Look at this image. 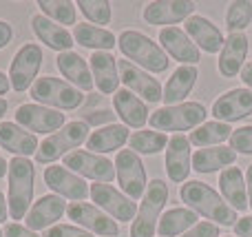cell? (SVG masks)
<instances>
[{"instance_id": "1", "label": "cell", "mask_w": 252, "mask_h": 237, "mask_svg": "<svg viewBox=\"0 0 252 237\" xmlns=\"http://www.w3.org/2000/svg\"><path fill=\"white\" fill-rule=\"evenodd\" d=\"M179 198L190 211H195L197 215H204L206 220H213L215 224L235 226L239 222V215H237L235 208L228 206L226 200L217 191L199 180H188L186 184H182Z\"/></svg>"}, {"instance_id": "2", "label": "cell", "mask_w": 252, "mask_h": 237, "mask_svg": "<svg viewBox=\"0 0 252 237\" xmlns=\"http://www.w3.org/2000/svg\"><path fill=\"white\" fill-rule=\"evenodd\" d=\"M118 47L124 53V58L128 62H133L135 67L144 69L146 73H164L168 71V56L157 42H153L148 35H144L142 31L126 29L120 34Z\"/></svg>"}, {"instance_id": "3", "label": "cell", "mask_w": 252, "mask_h": 237, "mask_svg": "<svg viewBox=\"0 0 252 237\" xmlns=\"http://www.w3.org/2000/svg\"><path fill=\"white\" fill-rule=\"evenodd\" d=\"M9 215L13 222L25 220L29 213V204L33 200L35 169L29 158H11L9 162Z\"/></svg>"}, {"instance_id": "4", "label": "cell", "mask_w": 252, "mask_h": 237, "mask_svg": "<svg viewBox=\"0 0 252 237\" xmlns=\"http://www.w3.org/2000/svg\"><path fill=\"white\" fill-rule=\"evenodd\" d=\"M29 96L35 100V104L49 106L56 111H75L84 104V96L80 89H75L73 84L60 78H53V75H44V78L35 80L33 87L29 89Z\"/></svg>"}, {"instance_id": "5", "label": "cell", "mask_w": 252, "mask_h": 237, "mask_svg": "<svg viewBox=\"0 0 252 237\" xmlns=\"http://www.w3.org/2000/svg\"><path fill=\"white\" fill-rule=\"evenodd\" d=\"M166 202H168V184H166L164 180H159V177L148 182V189H146V193H144L142 204H139V208H137V215L130 222V237H153L155 235Z\"/></svg>"}, {"instance_id": "6", "label": "cell", "mask_w": 252, "mask_h": 237, "mask_svg": "<svg viewBox=\"0 0 252 237\" xmlns=\"http://www.w3.org/2000/svg\"><path fill=\"white\" fill-rule=\"evenodd\" d=\"M91 129L84 120H73L66 122L60 131H56L53 135H47V140L38 146L35 151V162L38 164H51L56 160L64 158L71 153V149H78L82 142L89 140Z\"/></svg>"}, {"instance_id": "7", "label": "cell", "mask_w": 252, "mask_h": 237, "mask_svg": "<svg viewBox=\"0 0 252 237\" xmlns=\"http://www.w3.org/2000/svg\"><path fill=\"white\" fill-rule=\"evenodd\" d=\"M206 106L201 102H182L175 106H161V109L153 111L148 118L151 127L159 133L166 131H188V129H197L206 122Z\"/></svg>"}, {"instance_id": "8", "label": "cell", "mask_w": 252, "mask_h": 237, "mask_svg": "<svg viewBox=\"0 0 252 237\" xmlns=\"http://www.w3.org/2000/svg\"><path fill=\"white\" fill-rule=\"evenodd\" d=\"M115 175H118L120 189L124 191L126 198L130 200H139L144 198L148 189L146 182V169L144 162L139 160V155L130 149L118 151V158H115Z\"/></svg>"}, {"instance_id": "9", "label": "cell", "mask_w": 252, "mask_h": 237, "mask_svg": "<svg viewBox=\"0 0 252 237\" xmlns=\"http://www.w3.org/2000/svg\"><path fill=\"white\" fill-rule=\"evenodd\" d=\"M40 67H42V47L35 42L22 44L9 67V82H11L13 91L22 93L33 87Z\"/></svg>"}, {"instance_id": "10", "label": "cell", "mask_w": 252, "mask_h": 237, "mask_svg": "<svg viewBox=\"0 0 252 237\" xmlns=\"http://www.w3.org/2000/svg\"><path fill=\"white\" fill-rule=\"evenodd\" d=\"M16 118V124L22 127L25 131H33L35 133H44V135H53L56 131H60L66 124V115L62 111L49 109V106L35 104V102H27V104H20L13 113Z\"/></svg>"}, {"instance_id": "11", "label": "cell", "mask_w": 252, "mask_h": 237, "mask_svg": "<svg viewBox=\"0 0 252 237\" xmlns=\"http://www.w3.org/2000/svg\"><path fill=\"white\" fill-rule=\"evenodd\" d=\"M69 171H73L80 177H89L93 182L100 184H109L115 177V162H111L109 158H102L91 151H71L69 155H64V164Z\"/></svg>"}, {"instance_id": "12", "label": "cell", "mask_w": 252, "mask_h": 237, "mask_svg": "<svg viewBox=\"0 0 252 237\" xmlns=\"http://www.w3.org/2000/svg\"><path fill=\"white\" fill-rule=\"evenodd\" d=\"M118 69H120V80L124 82V87L128 89L130 93H135L139 100L148 102V104L161 102L164 91H161V84L157 78H153L151 73H146L144 69L135 67L133 62H128V60H120Z\"/></svg>"}, {"instance_id": "13", "label": "cell", "mask_w": 252, "mask_h": 237, "mask_svg": "<svg viewBox=\"0 0 252 237\" xmlns=\"http://www.w3.org/2000/svg\"><path fill=\"white\" fill-rule=\"evenodd\" d=\"M66 215H69V220H73L80 229H87L91 235L93 233L100 237H118L120 235L118 222L111 220L109 215H104L95 204L71 202L69 206H66Z\"/></svg>"}, {"instance_id": "14", "label": "cell", "mask_w": 252, "mask_h": 237, "mask_svg": "<svg viewBox=\"0 0 252 237\" xmlns=\"http://www.w3.org/2000/svg\"><path fill=\"white\" fill-rule=\"evenodd\" d=\"M44 184L60 198L73 200V202H84L91 195L87 182L62 164H51V167L44 169Z\"/></svg>"}, {"instance_id": "15", "label": "cell", "mask_w": 252, "mask_h": 237, "mask_svg": "<svg viewBox=\"0 0 252 237\" xmlns=\"http://www.w3.org/2000/svg\"><path fill=\"white\" fill-rule=\"evenodd\" d=\"M210 113L215 115L217 122H239V120L252 115V91L248 87L244 89H230L223 96H219L213 102V109Z\"/></svg>"}, {"instance_id": "16", "label": "cell", "mask_w": 252, "mask_h": 237, "mask_svg": "<svg viewBox=\"0 0 252 237\" xmlns=\"http://www.w3.org/2000/svg\"><path fill=\"white\" fill-rule=\"evenodd\" d=\"M91 200L95 202L97 208H104L111 217H115L118 222H133L137 215L135 202L130 198H126L124 193H120L115 186L111 184H95L91 186Z\"/></svg>"}, {"instance_id": "17", "label": "cell", "mask_w": 252, "mask_h": 237, "mask_svg": "<svg viewBox=\"0 0 252 237\" xmlns=\"http://www.w3.org/2000/svg\"><path fill=\"white\" fill-rule=\"evenodd\" d=\"M164 167L170 182H175V184H182V182L188 180L192 169V155H190V140L184 133H175L168 140Z\"/></svg>"}, {"instance_id": "18", "label": "cell", "mask_w": 252, "mask_h": 237, "mask_svg": "<svg viewBox=\"0 0 252 237\" xmlns=\"http://www.w3.org/2000/svg\"><path fill=\"white\" fill-rule=\"evenodd\" d=\"M159 42L161 49L166 51V56H170L173 60L182 62V65L195 67L201 60V51L197 49V44L179 27H164L159 31Z\"/></svg>"}, {"instance_id": "19", "label": "cell", "mask_w": 252, "mask_h": 237, "mask_svg": "<svg viewBox=\"0 0 252 237\" xmlns=\"http://www.w3.org/2000/svg\"><path fill=\"white\" fill-rule=\"evenodd\" d=\"M190 16H195V2H186V0H157V2H148L144 7L142 18L148 25H177V22H186Z\"/></svg>"}, {"instance_id": "20", "label": "cell", "mask_w": 252, "mask_h": 237, "mask_svg": "<svg viewBox=\"0 0 252 237\" xmlns=\"http://www.w3.org/2000/svg\"><path fill=\"white\" fill-rule=\"evenodd\" d=\"M186 34L192 42L197 44V49L206 53H221L223 49V34L213 20H208L206 16H190L186 20Z\"/></svg>"}, {"instance_id": "21", "label": "cell", "mask_w": 252, "mask_h": 237, "mask_svg": "<svg viewBox=\"0 0 252 237\" xmlns=\"http://www.w3.org/2000/svg\"><path fill=\"white\" fill-rule=\"evenodd\" d=\"M66 204L64 198L60 195H42L38 202H33V206L27 213V229L31 231H47L51 226H56V222L64 215Z\"/></svg>"}, {"instance_id": "22", "label": "cell", "mask_w": 252, "mask_h": 237, "mask_svg": "<svg viewBox=\"0 0 252 237\" xmlns=\"http://www.w3.org/2000/svg\"><path fill=\"white\" fill-rule=\"evenodd\" d=\"M248 35L246 34H230L223 42V49L219 53V73L223 78H237L241 69L246 67V56H248Z\"/></svg>"}, {"instance_id": "23", "label": "cell", "mask_w": 252, "mask_h": 237, "mask_svg": "<svg viewBox=\"0 0 252 237\" xmlns=\"http://www.w3.org/2000/svg\"><path fill=\"white\" fill-rule=\"evenodd\" d=\"M89 67H91L93 82L100 89V93H104V96L118 93L122 80H120L118 60L109 51H93V56L89 58Z\"/></svg>"}, {"instance_id": "24", "label": "cell", "mask_w": 252, "mask_h": 237, "mask_svg": "<svg viewBox=\"0 0 252 237\" xmlns=\"http://www.w3.org/2000/svg\"><path fill=\"white\" fill-rule=\"evenodd\" d=\"M31 29H33L35 38H38L40 42H44L49 49H53V51H58V53L71 51V47L75 44L73 34H69L64 27L56 25V22L49 20L42 13H35V16L31 18Z\"/></svg>"}, {"instance_id": "25", "label": "cell", "mask_w": 252, "mask_h": 237, "mask_svg": "<svg viewBox=\"0 0 252 237\" xmlns=\"http://www.w3.org/2000/svg\"><path fill=\"white\" fill-rule=\"evenodd\" d=\"M56 65H58V69H60V73L64 75V78L69 80V84H73L75 89H80V91H91V89L95 87L91 67H89V62L84 60L80 53H75V51L58 53Z\"/></svg>"}, {"instance_id": "26", "label": "cell", "mask_w": 252, "mask_h": 237, "mask_svg": "<svg viewBox=\"0 0 252 237\" xmlns=\"http://www.w3.org/2000/svg\"><path fill=\"white\" fill-rule=\"evenodd\" d=\"M0 146L16 158H29L38 151V137L16 122H0Z\"/></svg>"}, {"instance_id": "27", "label": "cell", "mask_w": 252, "mask_h": 237, "mask_svg": "<svg viewBox=\"0 0 252 237\" xmlns=\"http://www.w3.org/2000/svg\"><path fill=\"white\" fill-rule=\"evenodd\" d=\"M219 189H221L223 200L228 202V206L235 211H248V186H246V175L241 173V169L228 167L219 175Z\"/></svg>"}, {"instance_id": "28", "label": "cell", "mask_w": 252, "mask_h": 237, "mask_svg": "<svg viewBox=\"0 0 252 237\" xmlns=\"http://www.w3.org/2000/svg\"><path fill=\"white\" fill-rule=\"evenodd\" d=\"M113 109L122 118L124 127L142 129L148 122V118H151V111H148L146 102L139 100L128 89H118V93L113 96Z\"/></svg>"}, {"instance_id": "29", "label": "cell", "mask_w": 252, "mask_h": 237, "mask_svg": "<svg viewBox=\"0 0 252 237\" xmlns=\"http://www.w3.org/2000/svg\"><path fill=\"white\" fill-rule=\"evenodd\" d=\"M199 78V71L197 67H188V65H182L170 73L168 82L164 87V98L161 100L166 102V106H175V104H182L190 91L195 89V82Z\"/></svg>"}, {"instance_id": "30", "label": "cell", "mask_w": 252, "mask_h": 237, "mask_svg": "<svg viewBox=\"0 0 252 237\" xmlns=\"http://www.w3.org/2000/svg\"><path fill=\"white\" fill-rule=\"evenodd\" d=\"M130 133L128 127L124 124H109V127H100L89 135L87 140V149L91 153H113V151L122 149V146L128 142Z\"/></svg>"}, {"instance_id": "31", "label": "cell", "mask_w": 252, "mask_h": 237, "mask_svg": "<svg viewBox=\"0 0 252 237\" xmlns=\"http://www.w3.org/2000/svg\"><path fill=\"white\" fill-rule=\"evenodd\" d=\"M237 160V151L230 146H210V149H199L192 153V169L201 175L215 173L223 167H232Z\"/></svg>"}, {"instance_id": "32", "label": "cell", "mask_w": 252, "mask_h": 237, "mask_svg": "<svg viewBox=\"0 0 252 237\" xmlns=\"http://www.w3.org/2000/svg\"><path fill=\"white\" fill-rule=\"evenodd\" d=\"M73 40L80 47L93 49V51H111L118 44L113 31L104 29V27H95L89 22H80L73 27Z\"/></svg>"}, {"instance_id": "33", "label": "cell", "mask_w": 252, "mask_h": 237, "mask_svg": "<svg viewBox=\"0 0 252 237\" xmlns=\"http://www.w3.org/2000/svg\"><path fill=\"white\" fill-rule=\"evenodd\" d=\"M197 224V213L190 211L188 206H175L161 215L159 224H157V233L159 237H177L184 235Z\"/></svg>"}, {"instance_id": "34", "label": "cell", "mask_w": 252, "mask_h": 237, "mask_svg": "<svg viewBox=\"0 0 252 237\" xmlns=\"http://www.w3.org/2000/svg\"><path fill=\"white\" fill-rule=\"evenodd\" d=\"M232 131L235 129H230V124L213 120V122H204L201 127H197L188 140H190V144L199 146V149H210V146H221V142L230 140Z\"/></svg>"}, {"instance_id": "35", "label": "cell", "mask_w": 252, "mask_h": 237, "mask_svg": "<svg viewBox=\"0 0 252 237\" xmlns=\"http://www.w3.org/2000/svg\"><path fill=\"white\" fill-rule=\"evenodd\" d=\"M168 140L170 137L166 135V133H159V131H155V129H151V131H135L133 135L128 137V146H130V151H135L137 155L139 153L155 155V153L166 151Z\"/></svg>"}, {"instance_id": "36", "label": "cell", "mask_w": 252, "mask_h": 237, "mask_svg": "<svg viewBox=\"0 0 252 237\" xmlns=\"http://www.w3.org/2000/svg\"><path fill=\"white\" fill-rule=\"evenodd\" d=\"M40 11H42V16H47L49 20H53L56 25H73L75 27V2H69V0H40L38 2Z\"/></svg>"}, {"instance_id": "37", "label": "cell", "mask_w": 252, "mask_h": 237, "mask_svg": "<svg viewBox=\"0 0 252 237\" xmlns=\"http://www.w3.org/2000/svg\"><path fill=\"white\" fill-rule=\"evenodd\" d=\"M252 22V2L237 0L230 2L226 11V31L228 34H244V29Z\"/></svg>"}, {"instance_id": "38", "label": "cell", "mask_w": 252, "mask_h": 237, "mask_svg": "<svg viewBox=\"0 0 252 237\" xmlns=\"http://www.w3.org/2000/svg\"><path fill=\"white\" fill-rule=\"evenodd\" d=\"M75 7L93 25L102 27L111 22V2H106V0H80V2H75Z\"/></svg>"}, {"instance_id": "39", "label": "cell", "mask_w": 252, "mask_h": 237, "mask_svg": "<svg viewBox=\"0 0 252 237\" xmlns=\"http://www.w3.org/2000/svg\"><path fill=\"white\" fill-rule=\"evenodd\" d=\"M230 149L237 153L252 155V124H244V127L235 129L230 135Z\"/></svg>"}, {"instance_id": "40", "label": "cell", "mask_w": 252, "mask_h": 237, "mask_svg": "<svg viewBox=\"0 0 252 237\" xmlns=\"http://www.w3.org/2000/svg\"><path fill=\"white\" fill-rule=\"evenodd\" d=\"M42 237H93L89 231L80 229V226H71V224H56L51 229L44 231Z\"/></svg>"}, {"instance_id": "41", "label": "cell", "mask_w": 252, "mask_h": 237, "mask_svg": "<svg viewBox=\"0 0 252 237\" xmlns=\"http://www.w3.org/2000/svg\"><path fill=\"white\" fill-rule=\"evenodd\" d=\"M182 237H219V226L213 222H197L188 233H184Z\"/></svg>"}, {"instance_id": "42", "label": "cell", "mask_w": 252, "mask_h": 237, "mask_svg": "<svg viewBox=\"0 0 252 237\" xmlns=\"http://www.w3.org/2000/svg\"><path fill=\"white\" fill-rule=\"evenodd\" d=\"M84 122L87 124H95L97 129H100V124H106L109 127L111 122L115 120V113L111 109H100V111H91V113H84Z\"/></svg>"}, {"instance_id": "43", "label": "cell", "mask_w": 252, "mask_h": 237, "mask_svg": "<svg viewBox=\"0 0 252 237\" xmlns=\"http://www.w3.org/2000/svg\"><path fill=\"white\" fill-rule=\"evenodd\" d=\"M2 233H4V237H42V235L35 233V231L27 229V226H22V224H18V222H11V224H7Z\"/></svg>"}, {"instance_id": "44", "label": "cell", "mask_w": 252, "mask_h": 237, "mask_svg": "<svg viewBox=\"0 0 252 237\" xmlns=\"http://www.w3.org/2000/svg\"><path fill=\"white\" fill-rule=\"evenodd\" d=\"M235 233L237 237H252V215L250 217H241L235 224Z\"/></svg>"}, {"instance_id": "45", "label": "cell", "mask_w": 252, "mask_h": 237, "mask_svg": "<svg viewBox=\"0 0 252 237\" xmlns=\"http://www.w3.org/2000/svg\"><path fill=\"white\" fill-rule=\"evenodd\" d=\"M13 38V29L7 20H0V49H4Z\"/></svg>"}, {"instance_id": "46", "label": "cell", "mask_w": 252, "mask_h": 237, "mask_svg": "<svg viewBox=\"0 0 252 237\" xmlns=\"http://www.w3.org/2000/svg\"><path fill=\"white\" fill-rule=\"evenodd\" d=\"M241 80H244V84L252 91V62H248V65L241 69Z\"/></svg>"}, {"instance_id": "47", "label": "cell", "mask_w": 252, "mask_h": 237, "mask_svg": "<svg viewBox=\"0 0 252 237\" xmlns=\"http://www.w3.org/2000/svg\"><path fill=\"white\" fill-rule=\"evenodd\" d=\"M7 217H9V206H7V202H4L2 191H0V224H4Z\"/></svg>"}, {"instance_id": "48", "label": "cell", "mask_w": 252, "mask_h": 237, "mask_svg": "<svg viewBox=\"0 0 252 237\" xmlns=\"http://www.w3.org/2000/svg\"><path fill=\"white\" fill-rule=\"evenodd\" d=\"M9 89H11V82H9V78L0 71V96H7Z\"/></svg>"}, {"instance_id": "49", "label": "cell", "mask_w": 252, "mask_h": 237, "mask_svg": "<svg viewBox=\"0 0 252 237\" xmlns=\"http://www.w3.org/2000/svg\"><path fill=\"white\" fill-rule=\"evenodd\" d=\"M246 186H248V204L252 208V164L248 167V173H246Z\"/></svg>"}, {"instance_id": "50", "label": "cell", "mask_w": 252, "mask_h": 237, "mask_svg": "<svg viewBox=\"0 0 252 237\" xmlns=\"http://www.w3.org/2000/svg\"><path fill=\"white\" fill-rule=\"evenodd\" d=\"M7 173H9V164H7V162H4V160H2V158H0V180H2V177H4V175H7Z\"/></svg>"}, {"instance_id": "51", "label": "cell", "mask_w": 252, "mask_h": 237, "mask_svg": "<svg viewBox=\"0 0 252 237\" xmlns=\"http://www.w3.org/2000/svg\"><path fill=\"white\" fill-rule=\"evenodd\" d=\"M7 109H9L7 100H4V98H0V120H2V115H4V113H7Z\"/></svg>"}, {"instance_id": "52", "label": "cell", "mask_w": 252, "mask_h": 237, "mask_svg": "<svg viewBox=\"0 0 252 237\" xmlns=\"http://www.w3.org/2000/svg\"><path fill=\"white\" fill-rule=\"evenodd\" d=\"M0 237H4V233H2V231H0Z\"/></svg>"}, {"instance_id": "53", "label": "cell", "mask_w": 252, "mask_h": 237, "mask_svg": "<svg viewBox=\"0 0 252 237\" xmlns=\"http://www.w3.org/2000/svg\"><path fill=\"white\" fill-rule=\"evenodd\" d=\"M223 237H230V235H223ZM235 237H237V235H235Z\"/></svg>"}]
</instances>
